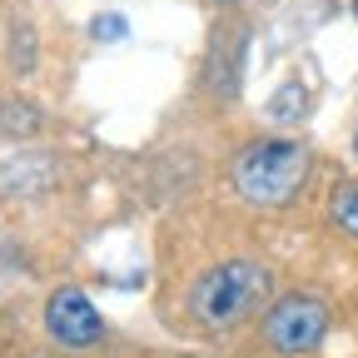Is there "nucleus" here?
I'll return each mask as SVG.
<instances>
[{"label":"nucleus","mask_w":358,"mask_h":358,"mask_svg":"<svg viewBox=\"0 0 358 358\" xmlns=\"http://www.w3.org/2000/svg\"><path fill=\"white\" fill-rule=\"evenodd\" d=\"M264 303H274V268L254 254H234V259L214 264L189 289V313L209 334H229V329L249 324Z\"/></svg>","instance_id":"obj_1"},{"label":"nucleus","mask_w":358,"mask_h":358,"mask_svg":"<svg viewBox=\"0 0 358 358\" xmlns=\"http://www.w3.org/2000/svg\"><path fill=\"white\" fill-rule=\"evenodd\" d=\"M308 169H313V155L303 140H294V134H264V140H249L234 155L229 179H234V194L244 204L284 209L308 185Z\"/></svg>","instance_id":"obj_2"},{"label":"nucleus","mask_w":358,"mask_h":358,"mask_svg":"<svg viewBox=\"0 0 358 358\" xmlns=\"http://www.w3.org/2000/svg\"><path fill=\"white\" fill-rule=\"evenodd\" d=\"M95 35H100V40H120V35H124V20H120V15H105V20L95 25Z\"/></svg>","instance_id":"obj_7"},{"label":"nucleus","mask_w":358,"mask_h":358,"mask_svg":"<svg viewBox=\"0 0 358 358\" xmlns=\"http://www.w3.org/2000/svg\"><path fill=\"white\" fill-rule=\"evenodd\" d=\"M353 15H358V0H353Z\"/></svg>","instance_id":"obj_9"},{"label":"nucleus","mask_w":358,"mask_h":358,"mask_svg":"<svg viewBox=\"0 0 358 358\" xmlns=\"http://www.w3.org/2000/svg\"><path fill=\"white\" fill-rule=\"evenodd\" d=\"M303 115H308V90H303L299 80L279 85L274 105H268V120H279V124H294V120H303Z\"/></svg>","instance_id":"obj_6"},{"label":"nucleus","mask_w":358,"mask_h":358,"mask_svg":"<svg viewBox=\"0 0 358 358\" xmlns=\"http://www.w3.org/2000/svg\"><path fill=\"white\" fill-rule=\"evenodd\" d=\"M329 338V303L308 289L279 294L274 303L264 308V343L274 348L279 358H303L319 353Z\"/></svg>","instance_id":"obj_3"},{"label":"nucleus","mask_w":358,"mask_h":358,"mask_svg":"<svg viewBox=\"0 0 358 358\" xmlns=\"http://www.w3.org/2000/svg\"><path fill=\"white\" fill-rule=\"evenodd\" d=\"M329 224L338 234L358 239V179H343V185L329 194Z\"/></svg>","instance_id":"obj_5"},{"label":"nucleus","mask_w":358,"mask_h":358,"mask_svg":"<svg viewBox=\"0 0 358 358\" xmlns=\"http://www.w3.org/2000/svg\"><path fill=\"white\" fill-rule=\"evenodd\" d=\"M353 155H358V120H353Z\"/></svg>","instance_id":"obj_8"},{"label":"nucleus","mask_w":358,"mask_h":358,"mask_svg":"<svg viewBox=\"0 0 358 358\" xmlns=\"http://www.w3.org/2000/svg\"><path fill=\"white\" fill-rule=\"evenodd\" d=\"M45 338H50L55 348L65 353H90V348H100L110 338V324H105V313L90 303L85 289L75 284H60L50 299H45Z\"/></svg>","instance_id":"obj_4"}]
</instances>
